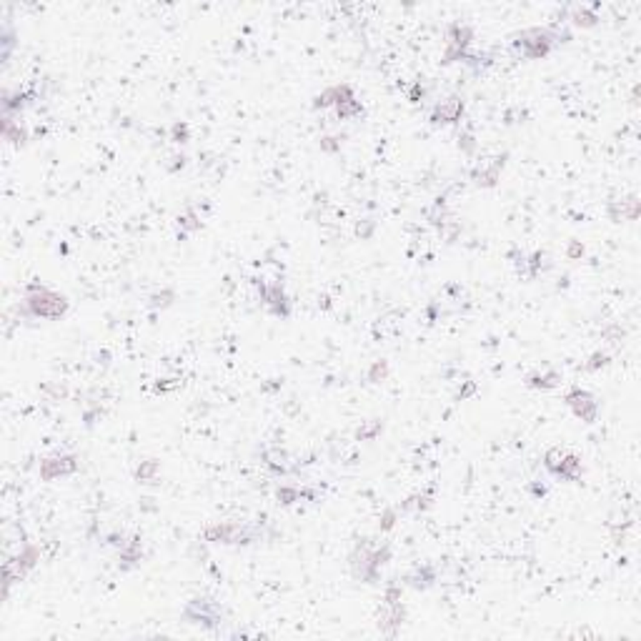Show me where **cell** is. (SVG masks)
Masks as SVG:
<instances>
[{
  "mask_svg": "<svg viewBox=\"0 0 641 641\" xmlns=\"http://www.w3.org/2000/svg\"><path fill=\"white\" fill-rule=\"evenodd\" d=\"M391 554L393 549L388 541H373L363 536L354 543L348 554V571L361 584H379L381 569L391 561Z\"/></svg>",
  "mask_w": 641,
  "mask_h": 641,
  "instance_id": "obj_1",
  "label": "cell"
},
{
  "mask_svg": "<svg viewBox=\"0 0 641 641\" xmlns=\"http://www.w3.org/2000/svg\"><path fill=\"white\" fill-rule=\"evenodd\" d=\"M569 40H571V33L561 26L529 28V30H521V33L514 35L511 51L526 60H541V58H546L551 51H557L559 46L569 43Z\"/></svg>",
  "mask_w": 641,
  "mask_h": 641,
  "instance_id": "obj_2",
  "label": "cell"
},
{
  "mask_svg": "<svg viewBox=\"0 0 641 641\" xmlns=\"http://www.w3.org/2000/svg\"><path fill=\"white\" fill-rule=\"evenodd\" d=\"M71 301L58 291H51L43 283H30L26 291V298L20 303V316L26 318H46V320H60L68 314Z\"/></svg>",
  "mask_w": 641,
  "mask_h": 641,
  "instance_id": "obj_3",
  "label": "cell"
},
{
  "mask_svg": "<svg viewBox=\"0 0 641 641\" xmlns=\"http://www.w3.org/2000/svg\"><path fill=\"white\" fill-rule=\"evenodd\" d=\"M203 539L208 543H223V546H249V543L258 541L261 534H258V529H251L246 523L218 521L203 529Z\"/></svg>",
  "mask_w": 641,
  "mask_h": 641,
  "instance_id": "obj_4",
  "label": "cell"
},
{
  "mask_svg": "<svg viewBox=\"0 0 641 641\" xmlns=\"http://www.w3.org/2000/svg\"><path fill=\"white\" fill-rule=\"evenodd\" d=\"M543 469H546L551 476L566 481V484H576V481L584 476L581 456L566 451V449H559V446L543 453Z\"/></svg>",
  "mask_w": 641,
  "mask_h": 641,
  "instance_id": "obj_5",
  "label": "cell"
},
{
  "mask_svg": "<svg viewBox=\"0 0 641 641\" xmlns=\"http://www.w3.org/2000/svg\"><path fill=\"white\" fill-rule=\"evenodd\" d=\"M183 619L193 626L206 629V631H216L223 624V608L208 596H196V599H190L186 604Z\"/></svg>",
  "mask_w": 641,
  "mask_h": 641,
  "instance_id": "obj_6",
  "label": "cell"
},
{
  "mask_svg": "<svg viewBox=\"0 0 641 641\" xmlns=\"http://www.w3.org/2000/svg\"><path fill=\"white\" fill-rule=\"evenodd\" d=\"M473 43V28L456 20L451 26L446 28V48H444V63L451 66V63H464L466 55H469V48Z\"/></svg>",
  "mask_w": 641,
  "mask_h": 641,
  "instance_id": "obj_7",
  "label": "cell"
},
{
  "mask_svg": "<svg viewBox=\"0 0 641 641\" xmlns=\"http://www.w3.org/2000/svg\"><path fill=\"white\" fill-rule=\"evenodd\" d=\"M563 404L569 406V411L574 413L576 419H581L584 424H596L599 419V411H602V404L596 399L594 393L586 391V388H569L563 393Z\"/></svg>",
  "mask_w": 641,
  "mask_h": 641,
  "instance_id": "obj_8",
  "label": "cell"
},
{
  "mask_svg": "<svg viewBox=\"0 0 641 641\" xmlns=\"http://www.w3.org/2000/svg\"><path fill=\"white\" fill-rule=\"evenodd\" d=\"M258 298H261V303L266 306V311H269L271 316H276V318H288L291 311H294V301L288 298L286 288L278 281L258 283Z\"/></svg>",
  "mask_w": 641,
  "mask_h": 641,
  "instance_id": "obj_9",
  "label": "cell"
},
{
  "mask_svg": "<svg viewBox=\"0 0 641 641\" xmlns=\"http://www.w3.org/2000/svg\"><path fill=\"white\" fill-rule=\"evenodd\" d=\"M80 469V458L75 453H51V456L40 458L38 473L43 481H55V478H66Z\"/></svg>",
  "mask_w": 641,
  "mask_h": 641,
  "instance_id": "obj_10",
  "label": "cell"
},
{
  "mask_svg": "<svg viewBox=\"0 0 641 641\" xmlns=\"http://www.w3.org/2000/svg\"><path fill=\"white\" fill-rule=\"evenodd\" d=\"M464 111H466V103L461 96H449V98L439 100V103L433 105L431 113H428V120H431V125H456L458 120L464 118Z\"/></svg>",
  "mask_w": 641,
  "mask_h": 641,
  "instance_id": "obj_11",
  "label": "cell"
},
{
  "mask_svg": "<svg viewBox=\"0 0 641 641\" xmlns=\"http://www.w3.org/2000/svg\"><path fill=\"white\" fill-rule=\"evenodd\" d=\"M504 165H506V153L504 156L489 158V161L476 163L471 168V173H469V178H471V183L476 186V188H494V186L498 183V178H501Z\"/></svg>",
  "mask_w": 641,
  "mask_h": 641,
  "instance_id": "obj_12",
  "label": "cell"
},
{
  "mask_svg": "<svg viewBox=\"0 0 641 641\" xmlns=\"http://www.w3.org/2000/svg\"><path fill=\"white\" fill-rule=\"evenodd\" d=\"M404 622H406V606H404V602H399V604H383V608H381V614H379L381 634L388 636V639H393V636L399 634V629L404 626Z\"/></svg>",
  "mask_w": 641,
  "mask_h": 641,
  "instance_id": "obj_13",
  "label": "cell"
},
{
  "mask_svg": "<svg viewBox=\"0 0 641 641\" xmlns=\"http://www.w3.org/2000/svg\"><path fill=\"white\" fill-rule=\"evenodd\" d=\"M436 581H439V569H436L433 563H421V566H413V569L404 576V584H408V586H411V589H416V591L431 589Z\"/></svg>",
  "mask_w": 641,
  "mask_h": 641,
  "instance_id": "obj_14",
  "label": "cell"
},
{
  "mask_svg": "<svg viewBox=\"0 0 641 641\" xmlns=\"http://www.w3.org/2000/svg\"><path fill=\"white\" fill-rule=\"evenodd\" d=\"M354 85L351 83H336L326 91H320L318 96L314 98V108L316 111H326V108H334L338 100H343L346 96H354Z\"/></svg>",
  "mask_w": 641,
  "mask_h": 641,
  "instance_id": "obj_15",
  "label": "cell"
},
{
  "mask_svg": "<svg viewBox=\"0 0 641 641\" xmlns=\"http://www.w3.org/2000/svg\"><path fill=\"white\" fill-rule=\"evenodd\" d=\"M608 216H611L614 223L636 221V218H639V198L624 196L622 201H611L608 203Z\"/></svg>",
  "mask_w": 641,
  "mask_h": 641,
  "instance_id": "obj_16",
  "label": "cell"
},
{
  "mask_svg": "<svg viewBox=\"0 0 641 641\" xmlns=\"http://www.w3.org/2000/svg\"><path fill=\"white\" fill-rule=\"evenodd\" d=\"M118 559H120V569L123 571L136 569L138 563H141V559H143V541L138 536H131L123 549H118Z\"/></svg>",
  "mask_w": 641,
  "mask_h": 641,
  "instance_id": "obj_17",
  "label": "cell"
},
{
  "mask_svg": "<svg viewBox=\"0 0 641 641\" xmlns=\"http://www.w3.org/2000/svg\"><path fill=\"white\" fill-rule=\"evenodd\" d=\"M559 383H561V373L554 371V368L531 373L529 379H526V386L534 388V391H551V388H557Z\"/></svg>",
  "mask_w": 641,
  "mask_h": 641,
  "instance_id": "obj_18",
  "label": "cell"
},
{
  "mask_svg": "<svg viewBox=\"0 0 641 641\" xmlns=\"http://www.w3.org/2000/svg\"><path fill=\"white\" fill-rule=\"evenodd\" d=\"M571 26L574 28H581V30H586V28H594L599 26V13H596V6H576L571 8Z\"/></svg>",
  "mask_w": 641,
  "mask_h": 641,
  "instance_id": "obj_19",
  "label": "cell"
},
{
  "mask_svg": "<svg viewBox=\"0 0 641 641\" xmlns=\"http://www.w3.org/2000/svg\"><path fill=\"white\" fill-rule=\"evenodd\" d=\"M334 111L338 120H354L363 116V103L356 98V93H354V96H346L343 100H338V103L334 105Z\"/></svg>",
  "mask_w": 641,
  "mask_h": 641,
  "instance_id": "obj_20",
  "label": "cell"
},
{
  "mask_svg": "<svg viewBox=\"0 0 641 641\" xmlns=\"http://www.w3.org/2000/svg\"><path fill=\"white\" fill-rule=\"evenodd\" d=\"M301 498H314V494L306 489H298V486H294V484H281L276 489V501L281 506H294V504H298Z\"/></svg>",
  "mask_w": 641,
  "mask_h": 641,
  "instance_id": "obj_21",
  "label": "cell"
},
{
  "mask_svg": "<svg viewBox=\"0 0 641 641\" xmlns=\"http://www.w3.org/2000/svg\"><path fill=\"white\" fill-rule=\"evenodd\" d=\"M203 228V218L196 213V208H186L181 216H178V236L188 238L190 233H198Z\"/></svg>",
  "mask_w": 641,
  "mask_h": 641,
  "instance_id": "obj_22",
  "label": "cell"
},
{
  "mask_svg": "<svg viewBox=\"0 0 641 641\" xmlns=\"http://www.w3.org/2000/svg\"><path fill=\"white\" fill-rule=\"evenodd\" d=\"M158 473H161V464H158L156 458H145V461H141L136 469L138 484H153L158 478Z\"/></svg>",
  "mask_w": 641,
  "mask_h": 641,
  "instance_id": "obj_23",
  "label": "cell"
},
{
  "mask_svg": "<svg viewBox=\"0 0 641 641\" xmlns=\"http://www.w3.org/2000/svg\"><path fill=\"white\" fill-rule=\"evenodd\" d=\"M173 301H176V291H173V288H161V291L148 296V308H153V311H165V308L173 306Z\"/></svg>",
  "mask_w": 641,
  "mask_h": 641,
  "instance_id": "obj_24",
  "label": "cell"
},
{
  "mask_svg": "<svg viewBox=\"0 0 641 641\" xmlns=\"http://www.w3.org/2000/svg\"><path fill=\"white\" fill-rule=\"evenodd\" d=\"M170 141L176 145H186L190 141V125L186 120H176L170 125Z\"/></svg>",
  "mask_w": 641,
  "mask_h": 641,
  "instance_id": "obj_25",
  "label": "cell"
},
{
  "mask_svg": "<svg viewBox=\"0 0 641 641\" xmlns=\"http://www.w3.org/2000/svg\"><path fill=\"white\" fill-rule=\"evenodd\" d=\"M388 361H373L371 363V368H368V373H366V379L371 381V383H381V381H386L388 379Z\"/></svg>",
  "mask_w": 641,
  "mask_h": 641,
  "instance_id": "obj_26",
  "label": "cell"
},
{
  "mask_svg": "<svg viewBox=\"0 0 641 641\" xmlns=\"http://www.w3.org/2000/svg\"><path fill=\"white\" fill-rule=\"evenodd\" d=\"M608 363H611V356H608L606 351H594V354L589 356V361L584 363V371L594 373V371H599V368H606Z\"/></svg>",
  "mask_w": 641,
  "mask_h": 641,
  "instance_id": "obj_27",
  "label": "cell"
},
{
  "mask_svg": "<svg viewBox=\"0 0 641 641\" xmlns=\"http://www.w3.org/2000/svg\"><path fill=\"white\" fill-rule=\"evenodd\" d=\"M399 521V509H386L379 518V531H391Z\"/></svg>",
  "mask_w": 641,
  "mask_h": 641,
  "instance_id": "obj_28",
  "label": "cell"
},
{
  "mask_svg": "<svg viewBox=\"0 0 641 641\" xmlns=\"http://www.w3.org/2000/svg\"><path fill=\"white\" fill-rule=\"evenodd\" d=\"M476 148H478L476 138H473L471 133H461V136H458V151H461V153H466V156H473V153H476Z\"/></svg>",
  "mask_w": 641,
  "mask_h": 641,
  "instance_id": "obj_29",
  "label": "cell"
},
{
  "mask_svg": "<svg viewBox=\"0 0 641 641\" xmlns=\"http://www.w3.org/2000/svg\"><path fill=\"white\" fill-rule=\"evenodd\" d=\"M381 431H383V421H373L371 426H363V428H359V439L361 441H371V439H376Z\"/></svg>",
  "mask_w": 641,
  "mask_h": 641,
  "instance_id": "obj_30",
  "label": "cell"
},
{
  "mask_svg": "<svg viewBox=\"0 0 641 641\" xmlns=\"http://www.w3.org/2000/svg\"><path fill=\"white\" fill-rule=\"evenodd\" d=\"M373 231H376V221L373 218H363V221L356 223V236L363 238V241L373 236Z\"/></svg>",
  "mask_w": 641,
  "mask_h": 641,
  "instance_id": "obj_31",
  "label": "cell"
},
{
  "mask_svg": "<svg viewBox=\"0 0 641 641\" xmlns=\"http://www.w3.org/2000/svg\"><path fill=\"white\" fill-rule=\"evenodd\" d=\"M341 143H343V136H323L320 138V151L336 153L341 151Z\"/></svg>",
  "mask_w": 641,
  "mask_h": 641,
  "instance_id": "obj_32",
  "label": "cell"
},
{
  "mask_svg": "<svg viewBox=\"0 0 641 641\" xmlns=\"http://www.w3.org/2000/svg\"><path fill=\"white\" fill-rule=\"evenodd\" d=\"M584 253H586V249H584L581 241H569V246H566V258L569 261H581Z\"/></svg>",
  "mask_w": 641,
  "mask_h": 641,
  "instance_id": "obj_33",
  "label": "cell"
},
{
  "mask_svg": "<svg viewBox=\"0 0 641 641\" xmlns=\"http://www.w3.org/2000/svg\"><path fill=\"white\" fill-rule=\"evenodd\" d=\"M473 393H476V383H473V381H464V386L458 388L456 399L466 401V399H469V396H473Z\"/></svg>",
  "mask_w": 641,
  "mask_h": 641,
  "instance_id": "obj_34",
  "label": "cell"
},
{
  "mask_svg": "<svg viewBox=\"0 0 641 641\" xmlns=\"http://www.w3.org/2000/svg\"><path fill=\"white\" fill-rule=\"evenodd\" d=\"M424 96H426L424 85H421V83H413V88L408 91V100H411V103H419V100H424Z\"/></svg>",
  "mask_w": 641,
  "mask_h": 641,
  "instance_id": "obj_35",
  "label": "cell"
}]
</instances>
